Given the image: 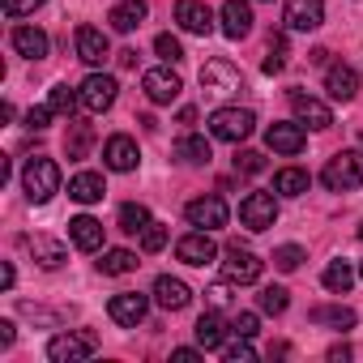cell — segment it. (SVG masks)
<instances>
[{
	"mask_svg": "<svg viewBox=\"0 0 363 363\" xmlns=\"http://www.w3.org/2000/svg\"><path fill=\"white\" fill-rule=\"evenodd\" d=\"M103 175H94V171H82V175H73L69 179V197L73 201H82V206H94V201H103Z\"/></svg>",
	"mask_w": 363,
	"mask_h": 363,
	"instance_id": "27",
	"label": "cell"
},
{
	"mask_svg": "<svg viewBox=\"0 0 363 363\" xmlns=\"http://www.w3.org/2000/svg\"><path fill=\"white\" fill-rule=\"evenodd\" d=\"M197 346L201 350H218L223 342H227V320L218 316V312H201V320H197Z\"/></svg>",
	"mask_w": 363,
	"mask_h": 363,
	"instance_id": "24",
	"label": "cell"
},
{
	"mask_svg": "<svg viewBox=\"0 0 363 363\" xmlns=\"http://www.w3.org/2000/svg\"><path fill=\"white\" fill-rule=\"evenodd\" d=\"M282 65H286V60H282V48H269V56H265L261 69H265V73H282Z\"/></svg>",
	"mask_w": 363,
	"mask_h": 363,
	"instance_id": "46",
	"label": "cell"
},
{
	"mask_svg": "<svg viewBox=\"0 0 363 363\" xmlns=\"http://www.w3.org/2000/svg\"><path fill=\"white\" fill-rule=\"evenodd\" d=\"M257 303H261V312L282 316V312H286V303H291V291H286V286H265V291L257 295Z\"/></svg>",
	"mask_w": 363,
	"mask_h": 363,
	"instance_id": "34",
	"label": "cell"
},
{
	"mask_svg": "<svg viewBox=\"0 0 363 363\" xmlns=\"http://www.w3.org/2000/svg\"><path fill=\"white\" fill-rule=\"evenodd\" d=\"M120 65H124V69H133V65H137V52H133V48H128V52H120Z\"/></svg>",
	"mask_w": 363,
	"mask_h": 363,
	"instance_id": "51",
	"label": "cell"
},
{
	"mask_svg": "<svg viewBox=\"0 0 363 363\" xmlns=\"http://www.w3.org/2000/svg\"><path fill=\"white\" fill-rule=\"evenodd\" d=\"M252 30V5L248 0H227L223 5V35L227 39H244Z\"/></svg>",
	"mask_w": 363,
	"mask_h": 363,
	"instance_id": "22",
	"label": "cell"
},
{
	"mask_svg": "<svg viewBox=\"0 0 363 363\" xmlns=\"http://www.w3.org/2000/svg\"><path fill=\"white\" fill-rule=\"evenodd\" d=\"M107 312H111V320H116V325L137 329V325L145 320V312H150V295H141V291H120V295H111Z\"/></svg>",
	"mask_w": 363,
	"mask_h": 363,
	"instance_id": "10",
	"label": "cell"
},
{
	"mask_svg": "<svg viewBox=\"0 0 363 363\" xmlns=\"http://www.w3.org/2000/svg\"><path fill=\"white\" fill-rule=\"evenodd\" d=\"M48 48H52V43H48V35H43L39 26H18V30H13V52H18V56H26V60H43Z\"/></svg>",
	"mask_w": 363,
	"mask_h": 363,
	"instance_id": "23",
	"label": "cell"
},
{
	"mask_svg": "<svg viewBox=\"0 0 363 363\" xmlns=\"http://www.w3.org/2000/svg\"><path fill=\"white\" fill-rule=\"evenodd\" d=\"M175 158H179V162L201 167V162H210V158H214V150H210V141H206V137L189 133V137H179V141H175Z\"/></svg>",
	"mask_w": 363,
	"mask_h": 363,
	"instance_id": "29",
	"label": "cell"
},
{
	"mask_svg": "<svg viewBox=\"0 0 363 363\" xmlns=\"http://www.w3.org/2000/svg\"><path fill=\"white\" fill-rule=\"evenodd\" d=\"M107 22H111V30L133 35V30L145 22V0H124V5H116V9L107 13Z\"/></svg>",
	"mask_w": 363,
	"mask_h": 363,
	"instance_id": "25",
	"label": "cell"
},
{
	"mask_svg": "<svg viewBox=\"0 0 363 363\" xmlns=\"http://www.w3.org/2000/svg\"><path fill=\"white\" fill-rule=\"evenodd\" d=\"M150 223H154V218H150V210H145L141 201H128V206H120V231H128V235H141Z\"/></svg>",
	"mask_w": 363,
	"mask_h": 363,
	"instance_id": "32",
	"label": "cell"
},
{
	"mask_svg": "<svg viewBox=\"0 0 363 363\" xmlns=\"http://www.w3.org/2000/svg\"><path fill=\"white\" fill-rule=\"evenodd\" d=\"M303 141H308V137H303V124H299V120H295V124H269V128H265V145H269L274 154H286V158H291V154L303 150Z\"/></svg>",
	"mask_w": 363,
	"mask_h": 363,
	"instance_id": "18",
	"label": "cell"
},
{
	"mask_svg": "<svg viewBox=\"0 0 363 363\" xmlns=\"http://www.w3.org/2000/svg\"><path fill=\"white\" fill-rule=\"evenodd\" d=\"M312 189V175L303 171V167H282L278 175H274V193L278 197H303Z\"/></svg>",
	"mask_w": 363,
	"mask_h": 363,
	"instance_id": "26",
	"label": "cell"
},
{
	"mask_svg": "<svg viewBox=\"0 0 363 363\" xmlns=\"http://www.w3.org/2000/svg\"><path fill=\"white\" fill-rule=\"evenodd\" d=\"M346 359H350V346H333L329 350V363H346Z\"/></svg>",
	"mask_w": 363,
	"mask_h": 363,
	"instance_id": "50",
	"label": "cell"
},
{
	"mask_svg": "<svg viewBox=\"0 0 363 363\" xmlns=\"http://www.w3.org/2000/svg\"><path fill=\"white\" fill-rule=\"evenodd\" d=\"M252 128H257V116H252L248 107H218V111L210 116V133H214L218 141H231V145L248 141Z\"/></svg>",
	"mask_w": 363,
	"mask_h": 363,
	"instance_id": "3",
	"label": "cell"
},
{
	"mask_svg": "<svg viewBox=\"0 0 363 363\" xmlns=\"http://www.w3.org/2000/svg\"><path fill=\"white\" fill-rule=\"evenodd\" d=\"M282 22L286 30H316L325 22V0H286Z\"/></svg>",
	"mask_w": 363,
	"mask_h": 363,
	"instance_id": "14",
	"label": "cell"
},
{
	"mask_svg": "<svg viewBox=\"0 0 363 363\" xmlns=\"http://www.w3.org/2000/svg\"><path fill=\"white\" fill-rule=\"evenodd\" d=\"M320 179H325L329 193H354V189H363V154L359 150H337L325 162Z\"/></svg>",
	"mask_w": 363,
	"mask_h": 363,
	"instance_id": "2",
	"label": "cell"
},
{
	"mask_svg": "<svg viewBox=\"0 0 363 363\" xmlns=\"http://www.w3.org/2000/svg\"><path fill=\"white\" fill-rule=\"evenodd\" d=\"M167 235H171V231H167L162 223H150V227L141 231V252H162V248H167Z\"/></svg>",
	"mask_w": 363,
	"mask_h": 363,
	"instance_id": "37",
	"label": "cell"
},
{
	"mask_svg": "<svg viewBox=\"0 0 363 363\" xmlns=\"http://www.w3.org/2000/svg\"><path fill=\"white\" fill-rule=\"evenodd\" d=\"M201 90H210V94H240V90H244V73H240L231 60H206V69H201Z\"/></svg>",
	"mask_w": 363,
	"mask_h": 363,
	"instance_id": "6",
	"label": "cell"
},
{
	"mask_svg": "<svg viewBox=\"0 0 363 363\" xmlns=\"http://www.w3.org/2000/svg\"><path fill=\"white\" fill-rule=\"evenodd\" d=\"M99 350V337L94 333H60L48 342V359L52 363H82Z\"/></svg>",
	"mask_w": 363,
	"mask_h": 363,
	"instance_id": "5",
	"label": "cell"
},
{
	"mask_svg": "<svg viewBox=\"0 0 363 363\" xmlns=\"http://www.w3.org/2000/svg\"><path fill=\"white\" fill-rule=\"evenodd\" d=\"M240 223H244L248 231L274 227V223H278V201H274V193H248V197L240 201Z\"/></svg>",
	"mask_w": 363,
	"mask_h": 363,
	"instance_id": "8",
	"label": "cell"
},
{
	"mask_svg": "<svg viewBox=\"0 0 363 363\" xmlns=\"http://www.w3.org/2000/svg\"><path fill=\"white\" fill-rule=\"evenodd\" d=\"M13 282H18V274H13V265L5 261V265H0V286H5V291H9Z\"/></svg>",
	"mask_w": 363,
	"mask_h": 363,
	"instance_id": "48",
	"label": "cell"
},
{
	"mask_svg": "<svg viewBox=\"0 0 363 363\" xmlns=\"http://www.w3.org/2000/svg\"><path fill=\"white\" fill-rule=\"evenodd\" d=\"M39 5H48V0H5V13L9 18H30Z\"/></svg>",
	"mask_w": 363,
	"mask_h": 363,
	"instance_id": "42",
	"label": "cell"
},
{
	"mask_svg": "<svg viewBox=\"0 0 363 363\" xmlns=\"http://www.w3.org/2000/svg\"><path fill=\"white\" fill-rule=\"evenodd\" d=\"M325 90H329L333 103H350V99L359 94V73H354L350 65H329V73H325Z\"/></svg>",
	"mask_w": 363,
	"mask_h": 363,
	"instance_id": "19",
	"label": "cell"
},
{
	"mask_svg": "<svg viewBox=\"0 0 363 363\" xmlns=\"http://www.w3.org/2000/svg\"><path fill=\"white\" fill-rule=\"evenodd\" d=\"M73 43H77V60H86V65H103V60L111 56V48H107V35H103L99 26H77Z\"/></svg>",
	"mask_w": 363,
	"mask_h": 363,
	"instance_id": "17",
	"label": "cell"
},
{
	"mask_svg": "<svg viewBox=\"0 0 363 363\" xmlns=\"http://www.w3.org/2000/svg\"><path fill=\"white\" fill-rule=\"evenodd\" d=\"M231 329H235L240 337H257V329H261V320H257V312H240Z\"/></svg>",
	"mask_w": 363,
	"mask_h": 363,
	"instance_id": "43",
	"label": "cell"
},
{
	"mask_svg": "<svg viewBox=\"0 0 363 363\" xmlns=\"http://www.w3.org/2000/svg\"><path fill=\"white\" fill-rule=\"evenodd\" d=\"M175 257L184 261V265H210L218 257V244L210 240V231H189V235H179Z\"/></svg>",
	"mask_w": 363,
	"mask_h": 363,
	"instance_id": "13",
	"label": "cell"
},
{
	"mask_svg": "<svg viewBox=\"0 0 363 363\" xmlns=\"http://www.w3.org/2000/svg\"><path fill=\"white\" fill-rule=\"evenodd\" d=\"M175 22H179V30L206 39L214 30V9L206 5V0H175Z\"/></svg>",
	"mask_w": 363,
	"mask_h": 363,
	"instance_id": "11",
	"label": "cell"
},
{
	"mask_svg": "<svg viewBox=\"0 0 363 363\" xmlns=\"http://www.w3.org/2000/svg\"><path fill=\"white\" fill-rule=\"evenodd\" d=\"M359 278H363V261H359Z\"/></svg>",
	"mask_w": 363,
	"mask_h": 363,
	"instance_id": "53",
	"label": "cell"
},
{
	"mask_svg": "<svg viewBox=\"0 0 363 363\" xmlns=\"http://www.w3.org/2000/svg\"><path fill=\"white\" fill-rule=\"evenodd\" d=\"M154 303H158L162 312H179V308L193 303V291H189V282H179V278L162 274V278L154 282Z\"/></svg>",
	"mask_w": 363,
	"mask_h": 363,
	"instance_id": "16",
	"label": "cell"
},
{
	"mask_svg": "<svg viewBox=\"0 0 363 363\" xmlns=\"http://www.w3.org/2000/svg\"><path fill=\"white\" fill-rule=\"evenodd\" d=\"M48 103H52V111H56V116H73V111H77V103H82V94H73L65 82H56V86H52V94H48Z\"/></svg>",
	"mask_w": 363,
	"mask_h": 363,
	"instance_id": "33",
	"label": "cell"
},
{
	"mask_svg": "<svg viewBox=\"0 0 363 363\" xmlns=\"http://www.w3.org/2000/svg\"><path fill=\"white\" fill-rule=\"evenodd\" d=\"M116 77H107V73H90L82 86H77V94H82V107L90 111V116H103L111 103H116Z\"/></svg>",
	"mask_w": 363,
	"mask_h": 363,
	"instance_id": "7",
	"label": "cell"
},
{
	"mask_svg": "<svg viewBox=\"0 0 363 363\" xmlns=\"http://www.w3.org/2000/svg\"><path fill=\"white\" fill-rule=\"evenodd\" d=\"M359 240H363V223H359Z\"/></svg>",
	"mask_w": 363,
	"mask_h": 363,
	"instance_id": "52",
	"label": "cell"
},
{
	"mask_svg": "<svg viewBox=\"0 0 363 363\" xmlns=\"http://www.w3.org/2000/svg\"><path fill=\"white\" fill-rule=\"evenodd\" d=\"M171 359H175V363H197L201 354H197V350H189V346H179V350H171Z\"/></svg>",
	"mask_w": 363,
	"mask_h": 363,
	"instance_id": "47",
	"label": "cell"
},
{
	"mask_svg": "<svg viewBox=\"0 0 363 363\" xmlns=\"http://www.w3.org/2000/svg\"><path fill=\"white\" fill-rule=\"evenodd\" d=\"M223 359H227V363H252V359H257V350H252V342H248V337H240V342L223 346Z\"/></svg>",
	"mask_w": 363,
	"mask_h": 363,
	"instance_id": "40",
	"label": "cell"
},
{
	"mask_svg": "<svg viewBox=\"0 0 363 363\" xmlns=\"http://www.w3.org/2000/svg\"><path fill=\"white\" fill-rule=\"evenodd\" d=\"M0 346H13V320H0Z\"/></svg>",
	"mask_w": 363,
	"mask_h": 363,
	"instance_id": "49",
	"label": "cell"
},
{
	"mask_svg": "<svg viewBox=\"0 0 363 363\" xmlns=\"http://www.w3.org/2000/svg\"><path fill=\"white\" fill-rule=\"evenodd\" d=\"M231 286H235V282H218V286H210V291H206V295H210V303H214V308L231 303Z\"/></svg>",
	"mask_w": 363,
	"mask_h": 363,
	"instance_id": "45",
	"label": "cell"
},
{
	"mask_svg": "<svg viewBox=\"0 0 363 363\" xmlns=\"http://www.w3.org/2000/svg\"><path fill=\"white\" fill-rule=\"evenodd\" d=\"M26 248H30V257H35L43 269H60V265H65V257H69V252H65V244H56V240H48V235H30V240H26Z\"/></svg>",
	"mask_w": 363,
	"mask_h": 363,
	"instance_id": "28",
	"label": "cell"
},
{
	"mask_svg": "<svg viewBox=\"0 0 363 363\" xmlns=\"http://www.w3.org/2000/svg\"><path fill=\"white\" fill-rule=\"evenodd\" d=\"M154 52L167 60V65H175V60H184V43H179L175 35H158L154 39Z\"/></svg>",
	"mask_w": 363,
	"mask_h": 363,
	"instance_id": "38",
	"label": "cell"
},
{
	"mask_svg": "<svg viewBox=\"0 0 363 363\" xmlns=\"http://www.w3.org/2000/svg\"><path fill=\"white\" fill-rule=\"evenodd\" d=\"M312 320L316 325H333V329H350L354 325V312L350 308H312Z\"/></svg>",
	"mask_w": 363,
	"mask_h": 363,
	"instance_id": "35",
	"label": "cell"
},
{
	"mask_svg": "<svg viewBox=\"0 0 363 363\" xmlns=\"http://www.w3.org/2000/svg\"><path fill=\"white\" fill-rule=\"evenodd\" d=\"M189 223L197 227V231H218V227H227V218H231V210H227V201L223 197H197V201H189Z\"/></svg>",
	"mask_w": 363,
	"mask_h": 363,
	"instance_id": "9",
	"label": "cell"
},
{
	"mask_svg": "<svg viewBox=\"0 0 363 363\" xmlns=\"http://www.w3.org/2000/svg\"><path fill=\"white\" fill-rule=\"evenodd\" d=\"M141 90H145V99L150 103H175L179 99V90H184V82H179V73L175 69H150L145 77H141Z\"/></svg>",
	"mask_w": 363,
	"mask_h": 363,
	"instance_id": "12",
	"label": "cell"
},
{
	"mask_svg": "<svg viewBox=\"0 0 363 363\" xmlns=\"http://www.w3.org/2000/svg\"><path fill=\"white\" fill-rule=\"evenodd\" d=\"M137 141L133 137H124V133H116V137H107V145H103V162L111 167V171H133L137 167Z\"/></svg>",
	"mask_w": 363,
	"mask_h": 363,
	"instance_id": "20",
	"label": "cell"
},
{
	"mask_svg": "<svg viewBox=\"0 0 363 363\" xmlns=\"http://www.w3.org/2000/svg\"><path fill=\"white\" fill-rule=\"evenodd\" d=\"M291 107H295V120H299V124H308V128H316V133L333 124V111H329L320 99L303 94V90H291Z\"/></svg>",
	"mask_w": 363,
	"mask_h": 363,
	"instance_id": "15",
	"label": "cell"
},
{
	"mask_svg": "<svg viewBox=\"0 0 363 363\" xmlns=\"http://www.w3.org/2000/svg\"><path fill=\"white\" fill-rule=\"evenodd\" d=\"M65 150H69V158H86V150H90V124H73Z\"/></svg>",
	"mask_w": 363,
	"mask_h": 363,
	"instance_id": "36",
	"label": "cell"
},
{
	"mask_svg": "<svg viewBox=\"0 0 363 363\" xmlns=\"http://www.w3.org/2000/svg\"><path fill=\"white\" fill-rule=\"evenodd\" d=\"M69 240H73L82 252H99V248H103V223L90 218V214H77V218L69 223Z\"/></svg>",
	"mask_w": 363,
	"mask_h": 363,
	"instance_id": "21",
	"label": "cell"
},
{
	"mask_svg": "<svg viewBox=\"0 0 363 363\" xmlns=\"http://www.w3.org/2000/svg\"><path fill=\"white\" fill-rule=\"evenodd\" d=\"M299 261H303V248H299V244H282V248L274 252V265H278L282 274H291V269H299Z\"/></svg>",
	"mask_w": 363,
	"mask_h": 363,
	"instance_id": "39",
	"label": "cell"
},
{
	"mask_svg": "<svg viewBox=\"0 0 363 363\" xmlns=\"http://www.w3.org/2000/svg\"><path fill=\"white\" fill-rule=\"evenodd\" d=\"M261 269H265V261H261L257 252L240 248V244H231V248L223 252V278L235 282V286H252V282L261 278Z\"/></svg>",
	"mask_w": 363,
	"mask_h": 363,
	"instance_id": "4",
	"label": "cell"
},
{
	"mask_svg": "<svg viewBox=\"0 0 363 363\" xmlns=\"http://www.w3.org/2000/svg\"><path fill=\"white\" fill-rule=\"evenodd\" d=\"M235 171H244V175H257V171H265V154H257V150H244V154H235Z\"/></svg>",
	"mask_w": 363,
	"mask_h": 363,
	"instance_id": "41",
	"label": "cell"
},
{
	"mask_svg": "<svg viewBox=\"0 0 363 363\" xmlns=\"http://www.w3.org/2000/svg\"><path fill=\"white\" fill-rule=\"evenodd\" d=\"M141 261H137V252H128V248H111V252H103V261H99V269L103 274H111V278H120V274H133Z\"/></svg>",
	"mask_w": 363,
	"mask_h": 363,
	"instance_id": "30",
	"label": "cell"
},
{
	"mask_svg": "<svg viewBox=\"0 0 363 363\" xmlns=\"http://www.w3.org/2000/svg\"><path fill=\"white\" fill-rule=\"evenodd\" d=\"M350 286H354V269H350V261H329V265H325V291L346 295Z\"/></svg>",
	"mask_w": 363,
	"mask_h": 363,
	"instance_id": "31",
	"label": "cell"
},
{
	"mask_svg": "<svg viewBox=\"0 0 363 363\" xmlns=\"http://www.w3.org/2000/svg\"><path fill=\"white\" fill-rule=\"evenodd\" d=\"M22 189H26V197L35 206H48L60 193V167L52 158H43V154L26 158V167H22Z\"/></svg>",
	"mask_w": 363,
	"mask_h": 363,
	"instance_id": "1",
	"label": "cell"
},
{
	"mask_svg": "<svg viewBox=\"0 0 363 363\" xmlns=\"http://www.w3.org/2000/svg\"><path fill=\"white\" fill-rule=\"evenodd\" d=\"M56 111H52V103H43V107H30L26 111V128H48V120H52Z\"/></svg>",
	"mask_w": 363,
	"mask_h": 363,
	"instance_id": "44",
	"label": "cell"
}]
</instances>
